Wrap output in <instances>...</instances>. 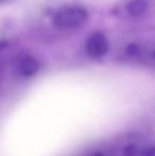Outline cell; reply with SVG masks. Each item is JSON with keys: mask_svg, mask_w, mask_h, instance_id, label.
<instances>
[{"mask_svg": "<svg viewBox=\"0 0 155 156\" xmlns=\"http://www.w3.org/2000/svg\"><path fill=\"white\" fill-rule=\"evenodd\" d=\"M147 8H148V4L145 0H132L128 4V6H126L128 12L132 16H139L143 13H145Z\"/></svg>", "mask_w": 155, "mask_h": 156, "instance_id": "4", "label": "cell"}, {"mask_svg": "<svg viewBox=\"0 0 155 156\" xmlns=\"http://www.w3.org/2000/svg\"><path fill=\"white\" fill-rule=\"evenodd\" d=\"M95 156H103V155H101V154H97V155H95Z\"/></svg>", "mask_w": 155, "mask_h": 156, "instance_id": "8", "label": "cell"}, {"mask_svg": "<svg viewBox=\"0 0 155 156\" xmlns=\"http://www.w3.org/2000/svg\"><path fill=\"white\" fill-rule=\"evenodd\" d=\"M88 13L80 6H65L54 16V25L60 29H71L82 26L86 21Z\"/></svg>", "mask_w": 155, "mask_h": 156, "instance_id": "1", "label": "cell"}, {"mask_svg": "<svg viewBox=\"0 0 155 156\" xmlns=\"http://www.w3.org/2000/svg\"><path fill=\"white\" fill-rule=\"evenodd\" d=\"M126 52H128L129 55L131 56H135L138 54L139 52V47L136 45V44H130L126 48Z\"/></svg>", "mask_w": 155, "mask_h": 156, "instance_id": "5", "label": "cell"}, {"mask_svg": "<svg viewBox=\"0 0 155 156\" xmlns=\"http://www.w3.org/2000/svg\"><path fill=\"white\" fill-rule=\"evenodd\" d=\"M126 156H137L138 154V150H137V147L135 146H129L128 148L124 151Z\"/></svg>", "mask_w": 155, "mask_h": 156, "instance_id": "6", "label": "cell"}, {"mask_svg": "<svg viewBox=\"0 0 155 156\" xmlns=\"http://www.w3.org/2000/svg\"><path fill=\"white\" fill-rule=\"evenodd\" d=\"M87 53L93 58H101L108 50V41L101 32H95L87 38L85 44Z\"/></svg>", "mask_w": 155, "mask_h": 156, "instance_id": "2", "label": "cell"}, {"mask_svg": "<svg viewBox=\"0 0 155 156\" xmlns=\"http://www.w3.org/2000/svg\"><path fill=\"white\" fill-rule=\"evenodd\" d=\"M143 156H155V150L153 148H150L149 150L146 151Z\"/></svg>", "mask_w": 155, "mask_h": 156, "instance_id": "7", "label": "cell"}, {"mask_svg": "<svg viewBox=\"0 0 155 156\" xmlns=\"http://www.w3.org/2000/svg\"><path fill=\"white\" fill-rule=\"evenodd\" d=\"M38 70V63L33 58H25L19 63V71L23 76H31Z\"/></svg>", "mask_w": 155, "mask_h": 156, "instance_id": "3", "label": "cell"}]
</instances>
